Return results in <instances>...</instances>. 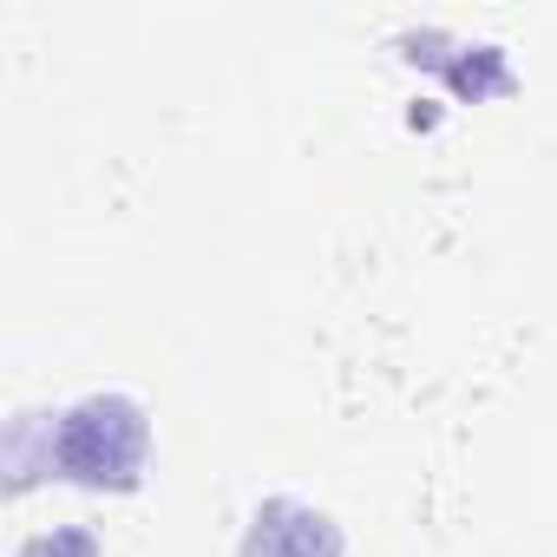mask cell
<instances>
[{
  "label": "cell",
  "instance_id": "obj_1",
  "mask_svg": "<svg viewBox=\"0 0 557 557\" xmlns=\"http://www.w3.org/2000/svg\"><path fill=\"white\" fill-rule=\"evenodd\" d=\"M151 453V420L132 394H86L47 433V472L86 492H138Z\"/></svg>",
  "mask_w": 557,
  "mask_h": 557
},
{
  "label": "cell",
  "instance_id": "obj_2",
  "mask_svg": "<svg viewBox=\"0 0 557 557\" xmlns=\"http://www.w3.org/2000/svg\"><path fill=\"white\" fill-rule=\"evenodd\" d=\"M236 557H348V537L329 511H315L302 498H262L249 511Z\"/></svg>",
  "mask_w": 557,
  "mask_h": 557
},
{
  "label": "cell",
  "instance_id": "obj_3",
  "mask_svg": "<svg viewBox=\"0 0 557 557\" xmlns=\"http://www.w3.org/2000/svg\"><path fill=\"white\" fill-rule=\"evenodd\" d=\"M14 557H99V537H92L86 524H53V531L27 537Z\"/></svg>",
  "mask_w": 557,
  "mask_h": 557
}]
</instances>
